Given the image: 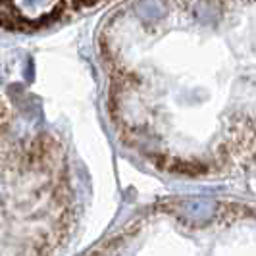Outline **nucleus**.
<instances>
[{
	"label": "nucleus",
	"instance_id": "nucleus-1",
	"mask_svg": "<svg viewBox=\"0 0 256 256\" xmlns=\"http://www.w3.org/2000/svg\"><path fill=\"white\" fill-rule=\"evenodd\" d=\"M62 0H10V14H18L27 22L48 18Z\"/></svg>",
	"mask_w": 256,
	"mask_h": 256
}]
</instances>
